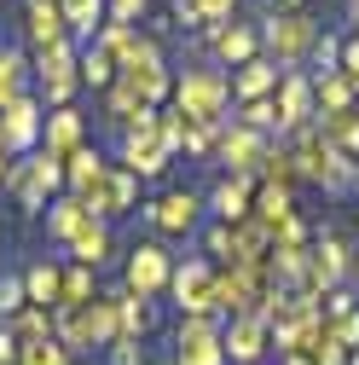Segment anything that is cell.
I'll return each mask as SVG.
<instances>
[{"label": "cell", "instance_id": "cell-48", "mask_svg": "<svg viewBox=\"0 0 359 365\" xmlns=\"http://www.w3.org/2000/svg\"><path fill=\"white\" fill-rule=\"evenodd\" d=\"M18 354H24V342L12 336V325L0 319V365H18Z\"/></svg>", "mask_w": 359, "mask_h": 365}, {"label": "cell", "instance_id": "cell-45", "mask_svg": "<svg viewBox=\"0 0 359 365\" xmlns=\"http://www.w3.org/2000/svg\"><path fill=\"white\" fill-rule=\"evenodd\" d=\"M110 365H145V348L128 342V336H116V342H110Z\"/></svg>", "mask_w": 359, "mask_h": 365}, {"label": "cell", "instance_id": "cell-52", "mask_svg": "<svg viewBox=\"0 0 359 365\" xmlns=\"http://www.w3.org/2000/svg\"><path fill=\"white\" fill-rule=\"evenodd\" d=\"M279 6H284V12H301V0H279Z\"/></svg>", "mask_w": 359, "mask_h": 365}, {"label": "cell", "instance_id": "cell-31", "mask_svg": "<svg viewBox=\"0 0 359 365\" xmlns=\"http://www.w3.org/2000/svg\"><path fill=\"white\" fill-rule=\"evenodd\" d=\"M313 105H319V116H342V110H353V81H348L342 70L313 76Z\"/></svg>", "mask_w": 359, "mask_h": 365}, {"label": "cell", "instance_id": "cell-24", "mask_svg": "<svg viewBox=\"0 0 359 365\" xmlns=\"http://www.w3.org/2000/svg\"><path fill=\"white\" fill-rule=\"evenodd\" d=\"M279 76H284V70H279L273 58H249V64L232 76V99H238V105H249V99H273V93H279Z\"/></svg>", "mask_w": 359, "mask_h": 365}, {"label": "cell", "instance_id": "cell-13", "mask_svg": "<svg viewBox=\"0 0 359 365\" xmlns=\"http://www.w3.org/2000/svg\"><path fill=\"white\" fill-rule=\"evenodd\" d=\"M168 296L180 307V319L186 313H214V261H186V267H174V279H168Z\"/></svg>", "mask_w": 359, "mask_h": 365}, {"label": "cell", "instance_id": "cell-28", "mask_svg": "<svg viewBox=\"0 0 359 365\" xmlns=\"http://www.w3.org/2000/svg\"><path fill=\"white\" fill-rule=\"evenodd\" d=\"M58 290H64V267H58V261H35V267L24 272V296H29V307L58 313Z\"/></svg>", "mask_w": 359, "mask_h": 365}, {"label": "cell", "instance_id": "cell-44", "mask_svg": "<svg viewBox=\"0 0 359 365\" xmlns=\"http://www.w3.org/2000/svg\"><path fill=\"white\" fill-rule=\"evenodd\" d=\"M24 307H29L24 279H0V319H6V313H24Z\"/></svg>", "mask_w": 359, "mask_h": 365}, {"label": "cell", "instance_id": "cell-40", "mask_svg": "<svg viewBox=\"0 0 359 365\" xmlns=\"http://www.w3.org/2000/svg\"><path fill=\"white\" fill-rule=\"evenodd\" d=\"M18 365H70V354H64V342H58V336H47V342H24Z\"/></svg>", "mask_w": 359, "mask_h": 365}, {"label": "cell", "instance_id": "cell-11", "mask_svg": "<svg viewBox=\"0 0 359 365\" xmlns=\"http://www.w3.org/2000/svg\"><path fill=\"white\" fill-rule=\"evenodd\" d=\"M168 279H174V261H168V250L162 244H133L128 250V272H122V290H133V296H162L168 290Z\"/></svg>", "mask_w": 359, "mask_h": 365}, {"label": "cell", "instance_id": "cell-20", "mask_svg": "<svg viewBox=\"0 0 359 365\" xmlns=\"http://www.w3.org/2000/svg\"><path fill=\"white\" fill-rule=\"evenodd\" d=\"M249 209H255V180H249V174H227V180L209 192V215H214L220 226L249 220Z\"/></svg>", "mask_w": 359, "mask_h": 365}, {"label": "cell", "instance_id": "cell-14", "mask_svg": "<svg viewBox=\"0 0 359 365\" xmlns=\"http://www.w3.org/2000/svg\"><path fill=\"white\" fill-rule=\"evenodd\" d=\"M168 163H174V151L162 145V133H157V116H151L145 128H128V133H122V168H128V174L151 180V174H162Z\"/></svg>", "mask_w": 359, "mask_h": 365}, {"label": "cell", "instance_id": "cell-21", "mask_svg": "<svg viewBox=\"0 0 359 365\" xmlns=\"http://www.w3.org/2000/svg\"><path fill=\"white\" fill-rule=\"evenodd\" d=\"M24 35L35 41V53H47V47H58V41H70L64 6H58V0H24Z\"/></svg>", "mask_w": 359, "mask_h": 365}, {"label": "cell", "instance_id": "cell-46", "mask_svg": "<svg viewBox=\"0 0 359 365\" xmlns=\"http://www.w3.org/2000/svg\"><path fill=\"white\" fill-rule=\"evenodd\" d=\"M336 70L353 81V93H359V35H353V41H342V64H336Z\"/></svg>", "mask_w": 359, "mask_h": 365}, {"label": "cell", "instance_id": "cell-47", "mask_svg": "<svg viewBox=\"0 0 359 365\" xmlns=\"http://www.w3.org/2000/svg\"><path fill=\"white\" fill-rule=\"evenodd\" d=\"M232 6H238V0H203V24H209V29H220V24L232 18Z\"/></svg>", "mask_w": 359, "mask_h": 365}, {"label": "cell", "instance_id": "cell-6", "mask_svg": "<svg viewBox=\"0 0 359 365\" xmlns=\"http://www.w3.org/2000/svg\"><path fill=\"white\" fill-rule=\"evenodd\" d=\"M6 192L18 197V209H24V215H41L53 192H64V163H58L53 151H29V157H18L12 186H6Z\"/></svg>", "mask_w": 359, "mask_h": 365}, {"label": "cell", "instance_id": "cell-42", "mask_svg": "<svg viewBox=\"0 0 359 365\" xmlns=\"http://www.w3.org/2000/svg\"><path fill=\"white\" fill-rule=\"evenodd\" d=\"M203 244H209V255H214L220 267H227V261H232V226H220V220H214L209 232H203Z\"/></svg>", "mask_w": 359, "mask_h": 365}, {"label": "cell", "instance_id": "cell-39", "mask_svg": "<svg viewBox=\"0 0 359 365\" xmlns=\"http://www.w3.org/2000/svg\"><path fill=\"white\" fill-rule=\"evenodd\" d=\"M12 336H18V342H47V336H53V313H47V307L12 313Z\"/></svg>", "mask_w": 359, "mask_h": 365}, {"label": "cell", "instance_id": "cell-27", "mask_svg": "<svg viewBox=\"0 0 359 365\" xmlns=\"http://www.w3.org/2000/svg\"><path fill=\"white\" fill-rule=\"evenodd\" d=\"M105 116H110V122H116V128L128 133V128H145V122H151L157 110H151V105H145L140 93H133V87L110 81V87H105Z\"/></svg>", "mask_w": 359, "mask_h": 365}, {"label": "cell", "instance_id": "cell-1", "mask_svg": "<svg viewBox=\"0 0 359 365\" xmlns=\"http://www.w3.org/2000/svg\"><path fill=\"white\" fill-rule=\"evenodd\" d=\"M53 336L64 342V354L110 348L116 342V290H99L87 307H58L53 313Z\"/></svg>", "mask_w": 359, "mask_h": 365}, {"label": "cell", "instance_id": "cell-35", "mask_svg": "<svg viewBox=\"0 0 359 365\" xmlns=\"http://www.w3.org/2000/svg\"><path fill=\"white\" fill-rule=\"evenodd\" d=\"M58 6H64L70 35H87V41H93V35L105 29V0H58Z\"/></svg>", "mask_w": 359, "mask_h": 365}, {"label": "cell", "instance_id": "cell-32", "mask_svg": "<svg viewBox=\"0 0 359 365\" xmlns=\"http://www.w3.org/2000/svg\"><path fill=\"white\" fill-rule=\"evenodd\" d=\"M261 226H266V232H279V226L296 215V197H290V186H266V180H261V186H255V209H249Z\"/></svg>", "mask_w": 359, "mask_h": 365}, {"label": "cell", "instance_id": "cell-54", "mask_svg": "<svg viewBox=\"0 0 359 365\" xmlns=\"http://www.w3.org/2000/svg\"><path fill=\"white\" fill-rule=\"evenodd\" d=\"M353 267H359V261H353Z\"/></svg>", "mask_w": 359, "mask_h": 365}, {"label": "cell", "instance_id": "cell-38", "mask_svg": "<svg viewBox=\"0 0 359 365\" xmlns=\"http://www.w3.org/2000/svg\"><path fill=\"white\" fill-rule=\"evenodd\" d=\"M93 47H105V53H110V58L122 64V58H128L133 47H140V24H105V29L93 35Z\"/></svg>", "mask_w": 359, "mask_h": 365}, {"label": "cell", "instance_id": "cell-8", "mask_svg": "<svg viewBox=\"0 0 359 365\" xmlns=\"http://www.w3.org/2000/svg\"><path fill=\"white\" fill-rule=\"evenodd\" d=\"M174 365H227L220 348V319L214 313H186L174 331Z\"/></svg>", "mask_w": 359, "mask_h": 365}, {"label": "cell", "instance_id": "cell-36", "mask_svg": "<svg viewBox=\"0 0 359 365\" xmlns=\"http://www.w3.org/2000/svg\"><path fill=\"white\" fill-rule=\"evenodd\" d=\"M99 296V272H87V267H64V290H58V307H87Z\"/></svg>", "mask_w": 359, "mask_h": 365}, {"label": "cell", "instance_id": "cell-37", "mask_svg": "<svg viewBox=\"0 0 359 365\" xmlns=\"http://www.w3.org/2000/svg\"><path fill=\"white\" fill-rule=\"evenodd\" d=\"M76 70H81V81H87V87H110V81H116V58H110L105 47H93V41L81 47Z\"/></svg>", "mask_w": 359, "mask_h": 365}, {"label": "cell", "instance_id": "cell-30", "mask_svg": "<svg viewBox=\"0 0 359 365\" xmlns=\"http://www.w3.org/2000/svg\"><path fill=\"white\" fill-rule=\"evenodd\" d=\"M319 133H325V145L359 168V110H342V116H319Z\"/></svg>", "mask_w": 359, "mask_h": 365}, {"label": "cell", "instance_id": "cell-17", "mask_svg": "<svg viewBox=\"0 0 359 365\" xmlns=\"http://www.w3.org/2000/svg\"><path fill=\"white\" fill-rule=\"evenodd\" d=\"M220 348H227L232 365H255L266 348H273V331H266L261 313H244V319H227V325H220Z\"/></svg>", "mask_w": 359, "mask_h": 365}, {"label": "cell", "instance_id": "cell-3", "mask_svg": "<svg viewBox=\"0 0 359 365\" xmlns=\"http://www.w3.org/2000/svg\"><path fill=\"white\" fill-rule=\"evenodd\" d=\"M266 296H273V279H266L261 267H214V313L220 319L261 313Z\"/></svg>", "mask_w": 359, "mask_h": 365}, {"label": "cell", "instance_id": "cell-29", "mask_svg": "<svg viewBox=\"0 0 359 365\" xmlns=\"http://www.w3.org/2000/svg\"><path fill=\"white\" fill-rule=\"evenodd\" d=\"M105 157H99V145H81L70 163H64V192H76V197H87V192H93L99 186V180H105Z\"/></svg>", "mask_w": 359, "mask_h": 365}, {"label": "cell", "instance_id": "cell-9", "mask_svg": "<svg viewBox=\"0 0 359 365\" xmlns=\"http://www.w3.org/2000/svg\"><path fill=\"white\" fill-rule=\"evenodd\" d=\"M76 47L70 41H58V47H47V53H35V76H41V105H53V110H64L70 105V93L81 87V70H76Z\"/></svg>", "mask_w": 359, "mask_h": 365}, {"label": "cell", "instance_id": "cell-19", "mask_svg": "<svg viewBox=\"0 0 359 365\" xmlns=\"http://www.w3.org/2000/svg\"><path fill=\"white\" fill-rule=\"evenodd\" d=\"M81 145H87V116H81L76 105H64V110H47V128H41V151H53L58 163H70Z\"/></svg>", "mask_w": 359, "mask_h": 365}, {"label": "cell", "instance_id": "cell-43", "mask_svg": "<svg viewBox=\"0 0 359 365\" xmlns=\"http://www.w3.org/2000/svg\"><path fill=\"white\" fill-rule=\"evenodd\" d=\"M313 64H319V76L336 70V64H342V41H336V35H319V41H313Z\"/></svg>", "mask_w": 359, "mask_h": 365}, {"label": "cell", "instance_id": "cell-23", "mask_svg": "<svg viewBox=\"0 0 359 365\" xmlns=\"http://www.w3.org/2000/svg\"><path fill=\"white\" fill-rule=\"evenodd\" d=\"M209 41H214V58L232 64V70L261 58V29H249V24H220V29H209Z\"/></svg>", "mask_w": 359, "mask_h": 365}, {"label": "cell", "instance_id": "cell-22", "mask_svg": "<svg viewBox=\"0 0 359 365\" xmlns=\"http://www.w3.org/2000/svg\"><path fill=\"white\" fill-rule=\"evenodd\" d=\"M145 215H151V226H157V232H174V238H180V232H192V226H197L203 197H197V192H168V197H157Z\"/></svg>", "mask_w": 359, "mask_h": 365}, {"label": "cell", "instance_id": "cell-49", "mask_svg": "<svg viewBox=\"0 0 359 365\" xmlns=\"http://www.w3.org/2000/svg\"><path fill=\"white\" fill-rule=\"evenodd\" d=\"M336 336H342L348 348H359V307H353L348 319H336Z\"/></svg>", "mask_w": 359, "mask_h": 365}, {"label": "cell", "instance_id": "cell-16", "mask_svg": "<svg viewBox=\"0 0 359 365\" xmlns=\"http://www.w3.org/2000/svg\"><path fill=\"white\" fill-rule=\"evenodd\" d=\"M273 110H279V128L284 133H301L307 116H319V105H313V76L284 70L279 76V93H273Z\"/></svg>", "mask_w": 359, "mask_h": 365}, {"label": "cell", "instance_id": "cell-50", "mask_svg": "<svg viewBox=\"0 0 359 365\" xmlns=\"http://www.w3.org/2000/svg\"><path fill=\"white\" fill-rule=\"evenodd\" d=\"M12 168H18V157L6 151V140H0V192H6V186H12Z\"/></svg>", "mask_w": 359, "mask_h": 365}, {"label": "cell", "instance_id": "cell-18", "mask_svg": "<svg viewBox=\"0 0 359 365\" xmlns=\"http://www.w3.org/2000/svg\"><path fill=\"white\" fill-rule=\"evenodd\" d=\"M266 151H273V145H266V133H249V128H227V133H220V140H214V157L220 163H227L232 174H261V163H266Z\"/></svg>", "mask_w": 359, "mask_h": 365}, {"label": "cell", "instance_id": "cell-15", "mask_svg": "<svg viewBox=\"0 0 359 365\" xmlns=\"http://www.w3.org/2000/svg\"><path fill=\"white\" fill-rule=\"evenodd\" d=\"M133 203H140V174H128L122 163H110L105 180L87 192V209H93V220H116V215H128Z\"/></svg>", "mask_w": 359, "mask_h": 365}, {"label": "cell", "instance_id": "cell-53", "mask_svg": "<svg viewBox=\"0 0 359 365\" xmlns=\"http://www.w3.org/2000/svg\"><path fill=\"white\" fill-rule=\"evenodd\" d=\"M348 365H359V348H348Z\"/></svg>", "mask_w": 359, "mask_h": 365}, {"label": "cell", "instance_id": "cell-51", "mask_svg": "<svg viewBox=\"0 0 359 365\" xmlns=\"http://www.w3.org/2000/svg\"><path fill=\"white\" fill-rule=\"evenodd\" d=\"M284 365H313V359L307 354H284Z\"/></svg>", "mask_w": 359, "mask_h": 365}, {"label": "cell", "instance_id": "cell-4", "mask_svg": "<svg viewBox=\"0 0 359 365\" xmlns=\"http://www.w3.org/2000/svg\"><path fill=\"white\" fill-rule=\"evenodd\" d=\"M116 81H122V87H133V93H140L151 110H162V99L174 93V76H168L162 47H157L151 35H140V47H133V53L116 64Z\"/></svg>", "mask_w": 359, "mask_h": 365}, {"label": "cell", "instance_id": "cell-41", "mask_svg": "<svg viewBox=\"0 0 359 365\" xmlns=\"http://www.w3.org/2000/svg\"><path fill=\"white\" fill-rule=\"evenodd\" d=\"M238 128H249V133H273V128H279L273 99H249V105H244V116H238Z\"/></svg>", "mask_w": 359, "mask_h": 365}, {"label": "cell", "instance_id": "cell-5", "mask_svg": "<svg viewBox=\"0 0 359 365\" xmlns=\"http://www.w3.org/2000/svg\"><path fill=\"white\" fill-rule=\"evenodd\" d=\"M290 163H296V174L301 180H319V186H331V192H342L348 180H353V163H342L331 145H325V133L319 128H301V133H290Z\"/></svg>", "mask_w": 359, "mask_h": 365}, {"label": "cell", "instance_id": "cell-34", "mask_svg": "<svg viewBox=\"0 0 359 365\" xmlns=\"http://www.w3.org/2000/svg\"><path fill=\"white\" fill-rule=\"evenodd\" d=\"M145 331H151V307H145V296H133V290H116V336L140 342Z\"/></svg>", "mask_w": 359, "mask_h": 365}, {"label": "cell", "instance_id": "cell-2", "mask_svg": "<svg viewBox=\"0 0 359 365\" xmlns=\"http://www.w3.org/2000/svg\"><path fill=\"white\" fill-rule=\"evenodd\" d=\"M227 105H232V81L220 76V70H186V76H174V110L197 122V128H220L227 122Z\"/></svg>", "mask_w": 359, "mask_h": 365}, {"label": "cell", "instance_id": "cell-12", "mask_svg": "<svg viewBox=\"0 0 359 365\" xmlns=\"http://www.w3.org/2000/svg\"><path fill=\"white\" fill-rule=\"evenodd\" d=\"M342 279H348V244H342L336 232H325L319 244L307 250V279H301V296L319 302V296H325V290H336Z\"/></svg>", "mask_w": 359, "mask_h": 365}, {"label": "cell", "instance_id": "cell-25", "mask_svg": "<svg viewBox=\"0 0 359 365\" xmlns=\"http://www.w3.org/2000/svg\"><path fill=\"white\" fill-rule=\"evenodd\" d=\"M93 220V209H87V197H76V192H64V197H53L47 203V238H58V244H70L81 226Z\"/></svg>", "mask_w": 359, "mask_h": 365}, {"label": "cell", "instance_id": "cell-33", "mask_svg": "<svg viewBox=\"0 0 359 365\" xmlns=\"http://www.w3.org/2000/svg\"><path fill=\"white\" fill-rule=\"evenodd\" d=\"M29 93V58L18 47H0V110Z\"/></svg>", "mask_w": 359, "mask_h": 365}, {"label": "cell", "instance_id": "cell-26", "mask_svg": "<svg viewBox=\"0 0 359 365\" xmlns=\"http://www.w3.org/2000/svg\"><path fill=\"white\" fill-rule=\"evenodd\" d=\"M64 250H70V261H76V267L99 272V267L110 261V226H105V220H87V226H81V232H76Z\"/></svg>", "mask_w": 359, "mask_h": 365}, {"label": "cell", "instance_id": "cell-7", "mask_svg": "<svg viewBox=\"0 0 359 365\" xmlns=\"http://www.w3.org/2000/svg\"><path fill=\"white\" fill-rule=\"evenodd\" d=\"M313 41H319V24H313L307 12H273L261 24V47L273 53V64H284V70L313 58Z\"/></svg>", "mask_w": 359, "mask_h": 365}, {"label": "cell", "instance_id": "cell-10", "mask_svg": "<svg viewBox=\"0 0 359 365\" xmlns=\"http://www.w3.org/2000/svg\"><path fill=\"white\" fill-rule=\"evenodd\" d=\"M41 128H47V105H41L35 93H24V99H12L6 110H0V140H6L12 157L41 151Z\"/></svg>", "mask_w": 359, "mask_h": 365}]
</instances>
